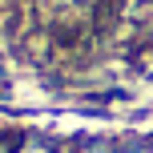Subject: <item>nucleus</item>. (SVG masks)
<instances>
[{
  "instance_id": "obj_1",
  "label": "nucleus",
  "mask_w": 153,
  "mask_h": 153,
  "mask_svg": "<svg viewBox=\"0 0 153 153\" xmlns=\"http://www.w3.org/2000/svg\"><path fill=\"white\" fill-rule=\"evenodd\" d=\"M69 153H117V141L113 137H81V141H73V149Z\"/></svg>"
},
{
  "instance_id": "obj_2",
  "label": "nucleus",
  "mask_w": 153,
  "mask_h": 153,
  "mask_svg": "<svg viewBox=\"0 0 153 153\" xmlns=\"http://www.w3.org/2000/svg\"><path fill=\"white\" fill-rule=\"evenodd\" d=\"M12 153H56V145H53V141H45L40 133H28V141H24V145H16Z\"/></svg>"
},
{
  "instance_id": "obj_3",
  "label": "nucleus",
  "mask_w": 153,
  "mask_h": 153,
  "mask_svg": "<svg viewBox=\"0 0 153 153\" xmlns=\"http://www.w3.org/2000/svg\"><path fill=\"white\" fill-rule=\"evenodd\" d=\"M117 153H153V141L133 137V141H125V145H117Z\"/></svg>"
}]
</instances>
